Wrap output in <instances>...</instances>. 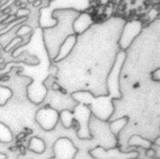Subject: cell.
I'll return each instance as SVG.
<instances>
[{
  "label": "cell",
  "instance_id": "cell-10",
  "mask_svg": "<svg viewBox=\"0 0 160 159\" xmlns=\"http://www.w3.org/2000/svg\"><path fill=\"white\" fill-rule=\"evenodd\" d=\"M77 41V35H72L67 37L59 47L56 57L53 59V62L58 63L66 58L73 51Z\"/></svg>",
  "mask_w": 160,
  "mask_h": 159
},
{
  "label": "cell",
  "instance_id": "cell-21",
  "mask_svg": "<svg viewBox=\"0 0 160 159\" xmlns=\"http://www.w3.org/2000/svg\"><path fill=\"white\" fill-rule=\"evenodd\" d=\"M51 88L53 89V90H54V91H58V90L60 89V86H59L57 83H55H55L53 84V85H52Z\"/></svg>",
  "mask_w": 160,
  "mask_h": 159
},
{
  "label": "cell",
  "instance_id": "cell-5",
  "mask_svg": "<svg viewBox=\"0 0 160 159\" xmlns=\"http://www.w3.org/2000/svg\"><path fill=\"white\" fill-rule=\"evenodd\" d=\"M88 153L94 159H136L139 156V152L137 151L122 152L118 147L106 149L101 146H97L89 150Z\"/></svg>",
  "mask_w": 160,
  "mask_h": 159
},
{
  "label": "cell",
  "instance_id": "cell-11",
  "mask_svg": "<svg viewBox=\"0 0 160 159\" xmlns=\"http://www.w3.org/2000/svg\"><path fill=\"white\" fill-rule=\"evenodd\" d=\"M28 149L36 154H43L46 150L45 141L39 137L31 138L29 141Z\"/></svg>",
  "mask_w": 160,
  "mask_h": 159
},
{
  "label": "cell",
  "instance_id": "cell-2",
  "mask_svg": "<svg viewBox=\"0 0 160 159\" xmlns=\"http://www.w3.org/2000/svg\"><path fill=\"white\" fill-rule=\"evenodd\" d=\"M73 100L90 108L92 115L101 121H108L115 112L113 100L109 95L95 96L88 91H78L71 93Z\"/></svg>",
  "mask_w": 160,
  "mask_h": 159
},
{
  "label": "cell",
  "instance_id": "cell-14",
  "mask_svg": "<svg viewBox=\"0 0 160 159\" xmlns=\"http://www.w3.org/2000/svg\"><path fill=\"white\" fill-rule=\"evenodd\" d=\"M59 120H61V124L65 129L72 128L75 123L73 114L68 109L62 110L59 113Z\"/></svg>",
  "mask_w": 160,
  "mask_h": 159
},
{
  "label": "cell",
  "instance_id": "cell-23",
  "mask_svg": "<svg viewBox=\"0 0 160 159\" xmlns=\"http://www.w3.org/2000/svg\"><path fill=\"white\" fill-rule=\"evenodd\" d=\"M7 156L4 153H1L0 152V159H7Z\"/></svg>",
  "mask_w": 160,
  "mask_h": 159
},
{
  "label": "cell",
  "instance_id": "cell-29",
  "mask_svg": "<svg viewBox=\"0 0 160 159\" xmlns=\"http://www.w3.org/2000/svg\"><path fill=\"white\" fill-rule=\"evenodd\" d=\"M91 1H92V0H91Z\"/></svg>",
  "mask_w": 160,
  "mask_h": 159
},
{
  "label": "cell",
  "instance_id": "cell-9",
  "mask_svg": "<svg viewBox=\"0 0 160 159\" xmlns=\"http://www.w3.org/2000/svg\"><path fill=\"white\" fill-rule=\"evenodd\" d=\"M93 24V19L91 14L86 12H80L73 23V29L76 35H82Z\"/></svg>",
  "mask_w": 160,
  "mask_h": 159
},
{
  "label": "cell",
  "instance_id": "cell-20",
  "mask_svg": "<svg viewBox=\"0 0 160 159\" xmlns=\"http://www.w3.org/2000/svg\"><path fill=\"white\" fill-rule=\"evenodd\" d=\"M32 4H33V6L34 7H38L42 4V1L41 0H35V1Z\"/></svg>",
  "mask_w": 160,
  "mask_h": 159
},
{
  "label": "cell",
  "instance_id": "cell-27",
  "mask_svg": "<svg viewBox=\"0 0 160 159\" xmlns=\"http://www.w3.org/2000/svg\"><path fill=\"white\" fill-rule=\"evenodd\" d=\"M2 46L1 44H0V52H1V51H2Z\"/></svg>",
  "mask_w": 160,
  "mask_h": 159
},
{
  "label": "cell",
  "instance_id": "cell-8",
  "mask_svg": "<svg viewBox=\"0 0 160 159\" xmlns=\"http://www.w3.org/2000/svg\"><path fill=\"white\" fill-rule=\"evenodd\" d=\"M53 153L55 159H74L79 149L70 138H59L53 144Z\"/></svg>",
  "mask_w": 160,
  "mask_h": 159
},
{
  "label": "cell",
  "instance_id": "cell-26",
  "mask_svg": "<svg viewBox=\"0 0 160 159\" xmlns=\"http://www.w3.org/2000/svg\"><path fill=\"white\" fill-rule=\"evenodd\" d=\"M35 1V0H28V2H29V3H33Z\"/></svg>",
  "mask_w": 160,
  "mask_h": 159
},
{
  "label": "cell",
  "instance_id": "cell-28",
  "mask_svg": "<svg viewBox=\"0 0 160 159\" xmlns=\"http://www.w3.org/2000/svg\"><path fill=\"white\" fill-rule=\"evenodd\" d=\"M49 159H55V158H54V157L53 156V157H52V158H49Z\"/></svg>",
  "mask_w": 160,
  "mask_h": 159
},
{
  "label": "cell",
  "instance_id": "cell-17",
  "mask_svg": "<svg viewBox=\"0 0 160 159\" xmlns=\"http://www.w3.org/2000/svg\"><path fill=\"white\" fill-rule=\"evenodd\" d=\"M29 13H30V11L29 10H28V9L25 8V7H21V8L19 9V10L17 11V12H16V17H26L27 15L29 14Z\"/></svg>",
  "mask_w": 160,
  "mask_h": 159
},
{
  "label": "cell",
  "instance_id": "cell-18",
  "mask_svg": "<svg viewBox=\"0 0 160 159\" xmlns=\"http://www.w3.org/2000/svg\"><path fill=\"white\" fill-rule=\"evenodd\" d=\"M151 78L153 81L159 82H160V68H157L156 70L153 71L151 72Z\"/></svg>",
  "mask_w": 160,
  "mask_h": 159
},
{
  "label": "cell",
  "instance_id": "cell-6",
  "mask_svg": "<svg viewBox=\"0 0 160 159\" xmlns=\"http://www.w3.org/2000/svg\"><path fill=\"white\" fill-rule=\"evenodd\" d=\"M35 119L39 126L45 132H51L59 121V112L54 108L46 105L36 111Z\"/></svg>",
  "mask_w": 160,
  "mask_h": 159
},
{
  "label": "cell",
  "instance_id": "cell-16",
  "mask_svg": "<svg viewBox=\"0 0 160 159\" xmlns=\"http://www.w3.org/2000/svg\"><path fill=\"white\" fill-rule=\"evenodd\" d=\"M12 91L4 86H0V106H4L8 100L12 98Z\"/></svg>",
  "mask_w": 160,
  "mask_h": 159
},
{
  "label": "cell",
  "instance_id": "cell-3",
  "mask_svg": "<svg viewBox=\"0 0 160 159\" xmlns=\"http://www.w3.org/2000/svg\"><path fill=\"white\" fill-rule=\"evenodd\" d=\"M126 58L125 51L120 50L118 52L111 69L109 71L106 78V86L108 93L112 100H120L122 93L120 86V76Z\"/></svg>",
  "mask_w": 160,
  "mask_h": 159
},
{
  "label": "cell",
  "instance_id": "cell-7",
  "mask_svg": "<svg viewBox=\"0 0 160 159\" xmlns=\"http://www.w3.org/2000/svg\"><path fill=\"white\" fill-rule=\"evenodd\" d=\"M142 29V22L139 20H131L126 22L118 40V46L120 49L126 51L129 49L134 40L140 35Z\"/></svg>",
  "mask_w": 160,
  "mask_h": 159
},
{
  "label": "cell",
  "instance_id": "cell-4",
  "mask_svg": "<svg viewBox=\"0 0 160 159\" xmlns=\"http://www.w3.org/2000/svg\"><path fill=\"white\" fill-rule=\"evenodd\" d=\"M74 120L79 126L77 134L80 139L91 140L93 138L92 134L89 130V121L92 117V112L88 106L78 103L73 111Z\"/></svg>",
  "mask_w": 160,
  "mask_h": 159
},
{
  "label": "cell",
  "instance_id": "cell-12",
  "mask_svg": "<svg viewBox=\"0 0 160 159\" xmlns=\"http://www.w3.org/2000/svg\"><path fill=\"white\" fill-rule=\"evenodd\" d=\"M129 118L128 116H124L120 118H118L109 123V129H110L111 133L114 134L115 137L118 138L120 131L129 123Z\"/></svg>",
  "mask_w": 160,
  "mask_h": 159
},
{
  "label": "cell",
  "instance_id": "cell-25",
  "mask_svg": "<svg viewBox=\"0 0 160 159\" xmlns=\"http://www.w3.org/2000/svg\"><path fill=\"white\" fill-rule=\"evenodd\" d=\"M4 61H5V60L3 58H0V64H2V63H4Z\"/></svg>",
  "mask_w": 160,
  "mask_h": 159
},
{
  "label": "cell",
  "instance_id": "cell-24",
  "mask_svg": "<svg viewBox=\"0 0 160 159\" xmlns=\"http://www.w3.org/2000/svg\"><path fill=\"white\" fill-rule=\"evenodd\" d=\"M99 1H100V2H101L102 4H106V3H107L109 1V0H99Z\"/></svg>",
  "mask_w": 160,
  "mask_h": 159
},
{
  "label": "cell",
  "instance_id": "cell-19",
  "mask_svg": "<svg viewBox=\"0 0 160 159\" xmlns=\"http://www.w3.org/2000/svg\"><path fill=\"white\" fill-rule=\"evenodd\" d=\"M156 155V152L153 149L149 148L147 149L146 151V156L148 157H150V158H152Z\"/></svg>",
  "mask_w": 160,
  "mask_h": 159
},
{
  "label": "cell",
  "instance_id": "cell-1",
  "mask_svg": "<svg viewBox=\"0 0 160 159\" xmlns=\"http://www.w3.org/2000/svg\"><path fill=\"white\" fill-rule=\"evenodd\" d=\"M80 11L75 8H58L52 12L56 23L52 27L44 28L43 39L49 58L53 61L56 57L60 46L67 37L76 35L73 29V23Z\"/></svg>",
  "mask_w": 160,
  "mask_h": 159
},
{
  "label": "cell",
  "instance_id": "cell-13",
  "mask_svg": "<svg viewBox=\"0 0 160 159\" xmlns=\"http://www.w3.org/2000/svg\"><path fill=\"white\" fill-rule=\"evenodd\" d=\"M153 143L152 142L146 138L141 137L138 134H134L129 138L128 141V146L129 147H139L141 148L148 149L151 148Z\"/></svg>",
  "mask_w": 160,
  "mask_h": 159
},
{
  "label": "cell",
  "instance_id": "cell-15",
  "mask_svg": "<svg viewBox=\"0 0 160 159\" xmlns=\"http://www.w3.org/2000/svg\"><path fill=\"white\" fill-rule=\"evenodd\" d=\"M13 140V134L10 129L4 123L0 122V142L10 143Z\"/></svg>",
  "mask_w": 160,
  "mask_h": 159
},
{
  "label": "cell",
  "instance_id": "cell-22",
  "mask_svg": "<svg viewBox=\"0 0 160 159\" xmlns=\"http://www.w3.org/2000/svg\"><path fill=\"white\" fill-rule=\"evenodd\" d=\"M154 144H156V146H158V147H159L160 145V136H158L157 138H156L155 141H154L153 142Z\"/></svg>",
  "mask_w": 160,
  "mask_h": 159
}]
</instances>
